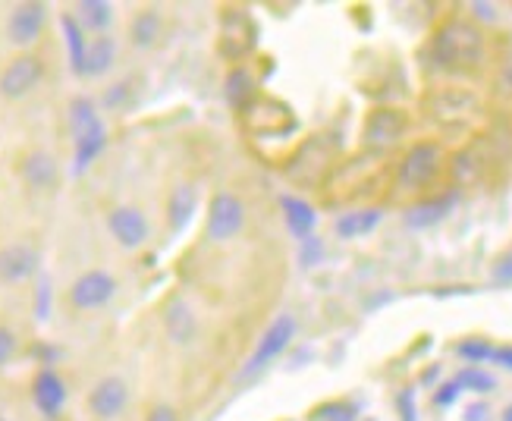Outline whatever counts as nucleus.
<instances>
[{"instance_id": "nucleus-1", "label": "nucleus", "mask_w": 512, "mask_h": 421, "mask_svg": "<svg viewBox=\"0 0 512 421\" xmlns=\"http://www.w3.org/2000/svg\"><path fill=\"white\" fill-rule=\"evenodd\" d=\"M484 54V38L472 22L453 19L434 35V57L443 66H469Z\"/></svg>"}, {"instance_id": "nucleus-2", "label": "nucleus", "mask_w": 512, "mask_h": 421, "mask_svg": "<svg viewBox=\"0 0 512 421\" xmlns=\"http://www.w3.org/2000/svg\"><path fill=\"white\" fill-rule=\"evenodd\" d=\"M41 79H44V60L35 54H19L16 60L4 66V73H0V95L19 101L32 95L41 85Z\"/></svg>"}, {"instance_id": "nucleus-3", "label": "nucleus", "mask_w": 512, "mask_h": 421, "mask_svg": "<svg viewBox=\"0 0 512 421\" xmlns=\"http://www.w3.org/2000/svg\"><path fill=\"white\" fill-rule=\"evenodd\" d=\"M293 337H296V318L293 315H280L271 327L264 330V337H261L258 349L252 352L249 365L242 368V378H252V374L264 371L289 343H293Z\"/></svg>"}, {"instance_id": "nucleus-4", "label": "nucleus", "mask_w": 512, "mask_h": 421, "mask_svg": "<svg viewBox=\"0 0 512 421\" xmlns=\"http://www.w3.org/2000/svg\"><path fill=\"white\" fill-rule=\"evenodd\" d=\"M117 293V280L107 271H85L82 277L73 280L70 286V302L79 312H95V308H104Z\"/></svg>"}, {"instance_id": "nucleus-5", "label": "nucleus", "mask_w": 512, "mask_h": 421, "mask_svg": "<svg viewBox=\"0 0 512 421\" xmlns=\"http://www.w3.org/2000/svg\"><path fill=\"white\" fill-rule=\"evenodd\" d=\"M246 224V208L233 192H217L208 208V236L217 242L233 239Z\"/></svg>"}, {"instance_id": "nucleus-6", "label": "nucleus", "mask_w": 512, "mask_h": 421, "mask_svg": "<svg viewBox=\"0 0 512 421\" xmlns=\"http://www.w3.org/2000/svg\"><path fill=\"white\" fill-rule=\"evenodd\" d=\"M44 22H48V7L44 4H16L7 16V38L16 48H29L41 38Z\"/></svg>"}, {"instance_id": "nucleus-7", "label": "nucleus", "mask_w": 512, "mask_h": 421, "mask_svg": "<svg viewBox=\"0 0 512 421\" xmlns=\"http://www.w3.org/2000/svg\"><path fill=\"white\" fill-rule=\"evenodd\" d=\"M437 170H440V148L431 145V142H421V145H415L406 154L403 167H399V183L412 186V189L415 186H425V183L434 180Z\"/></svg>"}, {"instance_id": "nucleus-8", "label": "nucleus", "mask_w": 512, "mask_h": 421, "mask_svg": "<svg viewBox=\"0 0 512 421\" xmlns=\"http://www.w3.org/2000/svg\"><path fill=\"white\" fill-rule=\"evenodd\" d=\"M41 255L26 246V242H13V246L0 249V283H26L38 274Z\"/></svg>"}, {"instance_id": "nucleus-9", "label": "nucleus", "mask_w": 512, "mask_h": 421, "mask_svg": "<svg viewBox=\"0 0 512 421\" xmlns=\"http://www.w3.org/2000/svg\"><path fill=\"white\" fill-rule=\"evenodd\" d=\"M107 230L123 249H139V246H145V239H148V220H145L142 211L123 205V208H114L107 214Z\"/></svg>"}, {"instance_id": "nucleus-10", "label": "nucleus", "mask_w": 512, "mask_h": 421, "mask_svg": "<svg viewBox=\"0 0 512 421\" xmlns=\"http://www.w3.org/2000/svg\"><path fill=\"white\" fill-rule=\"evenodd\" d=\"M129 403V387L123 378H101L92 393H88V409H92V415H98L101 421H110V418H117Z\"/></svg>"}, {"instance_id": "nucleus-11", "label": "nucleus", "mask_w": 512, "mask_h": 421, "mask_svg": "<svg viewBox=\"0 0 512 421\" xmlns=\"http://www.w3.org/2000/svg\"><path fill=\"white\" fill-rule=\"evenodd\" d=\"M403 129H406V117L399 114V110H374V114L368 117L365 123V139L371 145H393L399 136H403Z\"/></svg>"}, {"instance_id": "nucleus-12", "label": "nucleus", "mask_w": 512, "mask_h": 421, "mask_svg": "<svg viewBox=\"0 0 512 421\" xmlns=\"http://www.w3.org/2000/svg\"><path fill=\"white\" fill-rule=\"evenodd\" d=\"M22 180L32 189H54L60 180V167L48 151H32L26 161H22Z\"/></svg>"}, {"instance_id": "nucleus-13", "label": "nucleus", "mask_w": 512, "mask_h": 421, "mask_svg": "<svg viewBox=\"0 0 512 421\" xmlns=\"http://www.w3.org/2000/svg\"><path fill=\"white\" fill-rule=\"evenodd\" d=\"M280 208H283V217H286V230L293 233L296 239H308L311 233H315L318 214L308 202H302V198H296V195H283Z\"/></svg>"}, {"instance_id": "nucleus-14", "label": "nucleus", "mask_w": 512, "mask_h": 421, "mask_svg": "<svg viewBox=\"0 0 512 421\" xmlns=\"http://www.w3.org/2000/svg\"><path fill=\"white\" fill-rule=\"evenodd\" d=\"M32 396H35V406L48 415V418H57L60 409H63V400H66V387L63 381L57 378L54 371H41L35 378V387H32Z\"/></svg>"}, {"instance_id": "nucleus-15", "label": "nucleus", "mask_w": 512, "mask_h": 421, "mask_svg": "<svg viewBox=\"0 0 512 421\" xmlns=\"http://www.w3.org/2000/svg\"><path fill=\"white\" fill-rule=\"evenodd\" d=\"M456 205V192L443 195V198H431V202H421V205H412L406 211V227L412 230H428L434 224H440L443 217H447Z\"/></svg>"}, {"instance_id": "nucleus-16", "label": "nucleus", "mask_w": 512, "mask_h": 421, "mask_svg": "<svg viewBox=\"0 0 512 421\" xmlns=\"http://www.w3.org/2000/svg\"><path fill=\"white\" fill-rule=\"evenodd\" d=\"M114 60H117V44H114V38H110V35H98V38L85 48L82 76L98 79V76H104V73L110 70V66H114Z\"/></svg>"}, {"instance_id": "nucleus-17", "label": "nucleus", "mask_w": 512, "mask_h": 421, "mask_svg": "<svg viewBox=\"0 0 512 421\" xmlns=\"http://www.w3.org/2000/svg\"><path fill=\"white\" fill-rule=\"evenodd\" d=\"M164 324H167V337H170L176 346H186V343H192V340H195L198 324H195L192 308H189L183 299L170 302L167 315H164Z\"/></svg>"}, {"instance_id": "nucleus-18", "label": "nucleus", "mask_w": 512, "mask_h": 421, "mask_svg": "<svg viewBox=\"0 0 512 421\" xmlns=\"http://www.w3.org/2000/svg\"><path fill=\"white\" fill-rule=\"evenodd\" d=\"M198 208V192L189 186V183H180L173 192H170V205H167V217H170V227L180 233L186 230V224L192 220Z\"/></svg>"}, {"instance_id": "nucleus-19", "label": "nucleus", "mask_w": 512, "mask_h": 421, "mask_svg": "<svg viewBox=\"0 0 512 421\" xmlns=\"http://www.w3.org/2000/svg\"><path fill=\"white\" fill-rule=\"evenodd\" d=\"M381 211L377 208H365V211H349L343 217H337V236L343 239H359L368 236L377 224H381Z\"/></svg>"}, {"instance_id": "nucleus-20", "label": "nucleus", "mask_w": 512, "mask_h": 421, "mask_svg": "<svg viewBox=\"0 0 512 421\" xmlns=\"http://www.w3.org/2000/svg\"><path fill=\"white\" fill-rule=\"evenodd\" d=\"M73 19L79 22L82 32H104L110 26V19H114V7L107 0H82Z\"/></svg>"}, {"instance_id": "nucleus-21", "label": "nucleus", "mask_w": 512, "mask_h": 421, "mask_svg": "<svg viewBox=\"0 0 512 421\" xmlns=\"http://www.w3.org/2000/svg\"><path fill=\"white\" fill-rule=\"evenodd\" d=\"M101 117H98V107L92 98H73L70 101V129H73V139H82L88 132L101 129Z\"/></svg>"}, {"instance_id": "nucleus-22", "label": "nucleus", "mask_w": 512, "mask_h": 421, "mask_svg": "<svg viewBox=\"0 0 512 421\" xmlns=\"http://www.w3.org/2000/svg\"><path fill=\"white\" fill-rule=\"evenodd\" d=\"M129 35H132V44H136V48H151V44L158 41V35H161V13L158 10H142L136 19H132Z\"/></svg>"}, {"instance_id": "nucleus-23", "label": "nucleus", "mask_w": 512, "mask_h": 421, "mask_svg": "<svg viewBox=\"0 0 512 421\" xmlns=\"http://www.w3.org/2000/svg\"><path fill=\"white\" fill-rule=\"evenodd\" d=\"M104 145H107V126L76 139V173L92 167V161H98V154L104 151Z\"/></svg>"}, {"instance_id": "nucleus-24", "label": "nucleus", "mask_w": 512, "mask_h": 421, "mask_svg": "<svg viewBox=\"0 0 512 421\" xmlns=\"http://www.w3.org/2000/svg\"><path fill=\"white\" fill-rule=\"evenodd\" d=\"M63 38H66V48H70V66H73V73L82 76V63H85V48H88V41H85V32L79 29V22L73 16H63Z\"/></svg>"}, {"instance_id": "nucleus-25", "label": "nucleus", "mask_w": 512, "mask_h": 421, "mask_svg": "<svg viewBox=\"0 0 512 421\" xmlns=\"http://www.w3.org/2000/svg\"><path fill=\"white\" fill-rule=\"evenodd\" d=\"M255 92V82H252V73L249 70H233L227 76V101L233 107H242Z\"/></svg>"}, {"instance_id": "nucleus-26", "label": "nucleus", "mask_w": 512, "mask_h": 421, "mask_svg": "<svg viewBox=\"0 0 512 421\" xmlns=\"http://www.w3.org/2000/svg\"><path fill=\"white\" fill-rule=\"evenodd\" d=\"M456 384H459V390H472V393H491L497 387V381L487 371H481V368H465V371H459Z\"/></svg>"}, {"instance_id": "nucleus-27", "label": "nucleus", "mask_w": 512, "mask_h": 421, "mask_svg": "<svg viewBox=\"0 0 512 421\" xmlns=\"http://www.w3.org/2000/svg\"><path fill=\"white\" fill-rule=\"evenodd\" d=\"M456 352H459V359H465V362H487V359L494 356V346L487 343V340L472 337V340H462L456 346Z\"/></svg>"}, {"instance_id": "nucleus-28", "label": "nucleus", "mask_w": 512, "mask_h": 421, "mask_svg": "<svg viewBox=\"0 0 512 421\" xmlns=\"http://www.w3.org/2000/svg\"><path fill=\"white\" fill-rule=\"evenodd\" d=\"M315 418H321V421H355V406H349V403H327V406L318 409Z\"/></svg>"}, {"instance_id": "nucleus-29", "label": "nucleus", "mask_w": 512, "mask_h": 421, "mask_svg": "<svg viewBox=\"0 0 512 421\" xmlns=\"http://www.w3.org/2000/svg\"><path fill=\"white\" fill-rule=\"evenodd\" d=\"M126 101H129V82H117V85H110L104 92V107L107 110H123Z\"/></svg>"}, {"instance_id": "nucleus-30", "label": "nucleus", "mask_w": 512, "mask_h": 421, "mask_svg": "<svg viewBox=\"0 0 512 421\" xmlns=\"http://www.w3.org/2000/svg\"><path fill=\"white\" fill-rule=\"evenodd\" d=\"M321 255H324V246H321V239L318 236H308V239H302V268H315V264L321 261Z\"/></svg>"}, {"instance_id": "nucleus-31", "label": "nucleus", "mask_w": 512, "mask_h": 421, "mask_svg": "<svg viewBox=\"0 0 512 421\" xmlns=\"http://www.w3.org/2000/svg\"><path fill=\"white\" fill-rule=\"evenodd\" d=\"M16 334L13 330H7V327H0V368L4 365H10V359L16 356Z\"/></svg>"}, {"instance_id": "nucleus-32", "label": "nucleus", "mask_w": 512, "mask_h": 421, "mask_svg": "<svg viewBox=\"0 0 512 421\" xmlns=\"http://www.w3.org/2000/svg\"><path fill=\"white\" fill-rule=\"evenodd\" d=\"M35 315H38V318H48V315H51V283H48V280H41V283H38Z\"/></svg>"}, {"instance_id": "nucleus-33", "label": "nucleus", "mask_w": 512, "mask_h": 421, "mask_svg": "<svg viewBox=\"0 0 512 421\" xmlns=\"http://www.w3.org/2000/svg\"><path fill=\"white\" fill-rule=\"evenodd\" d=\"M459 400V384L450 381V384H440L437 393H434V406H453Z\"/></svg>"}, {"instance_id": "nucleus-34", "label": "nucleus", "mask_w": 512, "mask_h": 421, "mask_svg": "<svg viewBox=\"0 0 512 421\" xmlns=\"http://www.w3.org/2000/svg\"><path fill=\"white\" fill-rule=\"evenodd\" d=\"M399 415H403V421H415V390L412 387L399 393Z\"/></svg>"}, {"instance_id": "nucleus-35", "label": "nucleus", "mask_w": 512, "mask_h": 421, "mask_svg": "<svg viewBox=\"0 0 512 421\" xmlns=\"http://www.w3.org/2000/svg\"><path fill=\"white\" fill-rule=\"evenodd\" d=\"M494 283H512V252H506L494 264Z\"/></svg>"}, {"instance_id": "nucleus-36", "label": "nucleus", "mask_w": 512, "mask_h": 421, "mask_svg": "<svg viewBox=\"0 0 512 421\" xmlns=\"http://www.w3.org/2000/svg\"><path fill=\"white\" fill-rule=\"evenodd\" d=\"M500 368L512 371V346H503V349H494V356H491Z\"/></svg>"}, {"instance_id": "nucleus-37", "label": "nucleus", "mask_w": 512, "mask_h": 421, "mask_svg": "<svg viewBox=\"0 0 512 421\" xmlns=\"http://www.w3.org/2000/svg\"><path fill=\"white\" fill-rule=\"evenodd\" d=\"M487 412L491 409H487L484 403H475V406L465 409V421H487Z\"/></svg>"}, {"instance_id": "nucleus-38", "label": "nucleus", "mask_w": 512, "mask_h": 421, "mask_svg": "<svg viewBox=\"0 0 512 421\" xmlns=\"http://www.w3.org/2000/svg\"><path fill=\"white\" fill-rule=\"evenodd\" d=\"M148 421H176V412L170 406H154L151 415H148Z\"/></svg>"}, {"instance_id": "nucleus-39", "label": "nucleus", "mask_w": 512, "mask_h": 421, "mask_svg": "<svg viewBox=\"0 0 512 421\" xmlns=\"http://www.w3.org/2000/svg\"><path fill=\"white\" fill-rule=\"evenodd\" d=\"M472 10H475V16H481V19H497L494 4H472Z\"/></svg>"}, {"instance_id": "nucleus-40", "label": "nucleus", "mask_w": 512, "mask_h": 421, "mask_svg": "<svg viewBox=\"0 0 512 421\" xmlns=\"http://www.w3.org/2000/svg\"><path fill=\"white\" fill-rule=\"evenodd\" d=\"M503 421H512V406H506V409H503Z\"/></svg>"}, {"instance_id": "nucleus-41", "label": "nucleus", "mask_w": 512, "mask_h": 421, "mask_svg": "<svg viewBox=\"0 0 512 421\" xmlns=\"http://www.w3.org/2000/svg\"><path fill=\"white\" fill-rule=\"evenodd\" d=\"M0 421H10V418H0Z\"/></svg>"}, {"instance_id": "nucleus-42", "label": "nucleus", "mask_w": 512, "mask_h": 421, "mask_svg": "<svg viewBox=\"0 0 512 421\" xmlns=\"http://www.w3.org/2000/svg\"><path fill=\"white\" fill-rule=\"evenodd\" d=\"M368 421H374V418H368Z\"/></svg>"}]
</instances>
